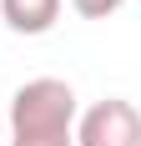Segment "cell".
Instances as JSON below:
<instances>
[{"instance_id":"cell-1","label":"cell","mask_w":141,"mask_h":146,"mask_svg":"<svg viewBox=\"0 0 141 146\" xmlns=\"http://www.w3.org/2000/svg\"><path fill=\"white\" fill-rule=\"evenodd\" d=\"M76 116L81 101L61 76H35L20 81L5 111L10 146H76Z\"/></svg>"},{"instance_id":"cell-2","label":"cell","mask_w":141,"mask_h":146,"mask_svg":"<svg viewBox=\"0 0 141 146\" xmlns=\"http://www.w3.org/2000/svg\"><path fill=\"white\" fill-rule=\"evenodd\" d=\"M76 146H141V111L121 96L86 106L76 116Z\"/></svg>"},{"instance_id":"cell-3","label":"cell","mask_w":141,"mask_h":146,"mask_svg":"<svg viewBox=\"0 0 141 146\" xmlns=\"http://www.w3.org/2000/svg\"><path fill=\"white\" fill-rule=\"evenodd\" d=\"M0 15L15 35H45L61 20V0H0Z\"/></svg>"},{"instance_id":"cell-4","label":"cell","mask_w":141,"mask_h":146,"mask_svg":"<svg viewBox=\"0 0 141 146\" xmlns=\"http://www.w3.org/2000/svg\"><path fill=\"white\" fill-rule=\"evenodd\" d=\"M126 5V0H70V10L81 15V20H106V15H116Z\"/></svg>"},{"instance_id":"cell-5","label":"cell","mask_w":141,"mask_h":146,"mask_svg":"<svg viewBox=\"0 0 141 146\" xmlns=\"http://www.w3.org/2000/svg\"><path fill=\"white\" fill-rule=\"evenodd\" d=\"M0 126H5V116H0Z\"/></svg>"}]
</instances>
